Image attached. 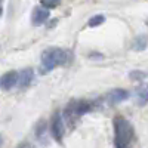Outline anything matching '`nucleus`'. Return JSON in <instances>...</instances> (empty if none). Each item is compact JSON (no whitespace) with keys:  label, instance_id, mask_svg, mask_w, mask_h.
Returning <instances> with one entry per match:
<instances>
[{"label":"nucleus","instance_id":"nucleus-10","mask_svg":"<svg viewBox=\"0 0 148 148\" xmlns=\"http://www.w3.org/2000/svg\"><path fill=\"white\" fill-rule=\"evenodd\" d=\"M105 21V16L104 15H95L89 19V27H98Z\"/></svg>","mask_w":148,"mask_h":148},{"label":"nucleus","instance_id":"nucleus-5","mask_svg":"<svg viewBox=\"0 0 148 148\" xmlns=\"http://www.w3.org/2000/svg\"><path fill=\"white\" fill-rule=\"evenodd\" d=\"M0 84L5 90H10L15 84H18V73L16 71H9L3 74V77L0 79Z\"/></svg>","mask_w":148,"mask_h":148},{"label":"nucleus","instance_id":"nucleus-14","mask_svg":"<svg viewBox=\"0 0 148 148\" xmlns=\"http://www.w3.org/2000/svg\"><path fill=\"white\" fill-rule=\"evenodd\" d=\"M46 133V121H40L37 125V136H43Z\"/></svg>","mask_w":148,"mask_h":148},{"label":"nucleus","instance_id":"nucleus-9","mask_svg":"<svg viewBox=\"0 0 148 148\" xmlns=\"http://www.w3.org/2000/svg\"><path fill=\"white\" fill-rule=\"evenodd\" d=\"M147 46H148V36H145V34L138 36L136 39L133 40V43H132V49L136 51V52L144 51V49H147Z\"/></svg>","mask_w":148,"mask_h":148},{"label":"nucleus","instance_id":"nucleus-13","mask_svg":"<svg viewBox=\"0 0 148 148\" xmlns=\"http://www.w3.org/2000/svg\"><path fill=\"white\" fill-rule=\"evenodd\" d=\"M147 77V74L144 71H132L130 73V79L132 80H142Z\"/></svg>","mask_w":148,"mask_h":148},{"label":"nucleus","instance_id":"nucleus-12","mask_svg":"<svg viewBox=\"0 0 148 148\" xmlns=\"http://www.w3.org/2000/svg\"><path fill=\"white\" fill-rule=\"evenodd\" d=\"M59 2H61V0H40L42 6H45V8H47V9L56 8V5H59Z\"/></svg>","mask_w":148,"mask_h":148},{"label":"nucleus","instance_id":"nucleus-1","mask_svg":"<svg viewBox=\"0 0 148 148\" xmlns=\"http://www.w3.org/2000/svg\"><path fill=\"white\" fill-rule=\"evenodd\" d=\"M67 52L59 47H49L42 55V65H40V74L51 73L55 67L62 65L67 62Z\"/></svg>","mask_w":148,"mask_h":148},{"label":"nucleus","instance_id":"nucleus-6","mask_svg":"<svg viewBox=\"0 0 148 148\" xmlns=\"http://www.w3.org/2000/svg\"><path fill=\"white\" fill-rule=\"evenodd\" d=\"M33 79H34V71L31 68L22 70L18 74V86H19L21 89H25V88H28V86L31 84Z\"/></svg>","mask_w":148,"mask_h":148},{"label":"nucleus","instance_id":"nucleus-3","mask_svg":"<svg viewBox=\"0 0 148 148\" xmlns=\"http://www.w3.org/2000/svg\"><path fill=\"white\" fill-rule=\"evenodd\" d=\"M49 19V9L47 8H40V6H37L34 8L33 10V14H31V24L36 27H39V25H43V24Z\"/></svg>","mask_w":148,"mask_h":148},{"label":"nucleus","instance_id":"nucleus-2","mask_svg":"<svg viewBox=\"0 0 148 148\" xmlns=\"http://www.w3.org/2000/svg\"><path fill=\"white\" fill-rule=\"evenodd\" d=\"M114 144L119 148H125L133 138V127L132 125L123 117H117L114 120Z\"/></svg>","mask_w":148,"mask_h":148},{"label":"nucleus","instance_id":"nucleus-4","mask_svg":"<svg viewBox=\"0 0 148 148\" xmlns=\"http://www.w3.org/2000/svg\"><path fill=\"white\" fill-rule=\"evenodd\" d=\"M52 133L55 139L58 141H62L64 138V133H65V126H64V121H62V116H61L59 113H56L52 119Z\"/></svg>","mask_w":148,"mask_h":148},{"label":"nucleus","instance_id":"nucleus-15","mask_svg":"<svg viewBox=\"0 0 148 148\" xmlns=\"http://www.w3.org/2000/svg\"><path fill=\"white\" fill-rule=\"evenodd\" d=\"M3 144V141H2V138H0V145H2Z\"/></svg>","mask_w":148,"mask_h":148},{"label":"nucleus","instance_id":"nucleus-8","mask_svg":"<svg viewBox=\"0 0 148 148\" xmlns=\"http://www.w3.org/2000/svg\"><path fill=\"white\" fill-rule=\"evenodd\" d=\"M135 98H136L138 105H145L148 102V84H142L135 92Z\"/></svg>","mask_w":148,"mask_h":148},{"label":"nucleus","instance_id":"nucleus-11","mask_svg":"<svg viewBox=\"0 0 148 148\" xmlns=\"http://www.w3.org/2000/svg\"><path fill=\"white\" fill-rule=\"evenodd\" d=\"M88 110H89V104L84 102V101H82V102L77 105V108H76V114H77V116H82V114H84Z\"/></svg>","mask_w":148,"mask_h":148},{"label":"nucleus","instance_id":"nucleus-16","mask_svg":"<svg viewBox=\"0 0 148 148\" xmlns=\"http://www.w3.org/2000/svg\"><path fill=\"white\" fill-rule=\"evenodd\" d=\"M0 14H2V9H0Z\"/></svg>","mask_w":148,"mask_h":148},{"label":"nucleus","instance_id":"nucleus-7","mask_svg":"<svg viewBox=\"0 0 148 148\" xmlns=\"http://www.w3.org/2000/svg\"><path fill=\"white\" fill-rule=\"evenodd\" d=\"M129 98V93L127 90L125 89H114V90H111L108 93V101L111 104H119V102H123V101H126Z\"/></svg>","mask_w":148,"mask_h":148}]
</instances>
